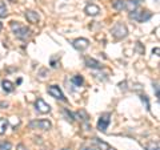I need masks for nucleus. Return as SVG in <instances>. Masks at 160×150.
Returning a JSON list of instances; mask_svg holds the SVG:
<instances>
[{
  "label": "nucleus",
  "mask_w": 160,
  "mask_h": 150,
  "mask_svg": "<svg viewBox=\"0 0 160 150\" xmlns=\"http://www.w3.org/2000/svg\"><path fill=\"white\" fill-rule=\"evenodd\" d=\"M112 35L116 39H124V37H127V35H128V29L124 24L118 23V24H115V27L112 28Z\"/></svg>",
  "instance_id": "4"
},
{
  "label": "nucleus",
  "mask_w": 160,
  "mask_h": 150,
  "mask_svg": "<svg viewBox=\"0 0 160 150\" xmlns=\"http://www.w3.org/2000/svg\"><path fill=\"white\" fill-rule=\"evenodd\" d=\"M84 150H98V149H92V148H87V149H84Z\"/></svg>",
  "instance_id": "25"
},
{
  "label": "nucleus",
  "mask_w": 160,
  "mask_h": 150,
  "mask_svg": "<svg viewBox=\"0 0 160 150\" xmlns=\"http://www.w3.org/2000/svg\"><path fill=\"white\" fill-rule=\"evenodd\" d=\"M71 81L73 85H76V87H82L83 82H84V80L82 76H79V74H75V76L71 78Z\"/></svg>",
  "instance_id": "16"
},
{
  "label": "nucleus",
  "mask_w": 160,
  "mask_h": 150,
  "mask_svg": "<svg viewBox=\"0 0 160 150\" xmlns=\"http://www.w3.org/2000/svg\"><path fill=\"white\" fill-rule=\"evenodd\" d=\"M11 29L15 33V36L20 40H27L29 36H31L29 28H27L26 26H23V24H20L18 21H11Z\"/></svg>",
  "instance_id": "1"
},
{
  "label": "nucleus",
  "mask_w": 160,
  "mask_h": 150,
  "mask_svg": "<svg viewBox=\"0 0 160 150\" xmlns=\"http://www.w3.org/2000/svg\"><path fill=\"white\" fill-rule=\"evenodd\" d=\"M7 129H8V120H6V118H0V136L6 133V132H7Z\"/></svg>",
  "instance_id": "15"
},
{
  "label": "nucleus",
  "mask_w": 160,
  "mask_h": 150,
  "mask_svg": "<svg viewBox=\"0 0 160 150\" xmlns=\"http://www.w3.org/2000/svg\"><path fill=\"white\" fill-rule=\"evenodd\" d=\"M26 19L28 20V23L36 24V23H39L40 16H39V13L35 11H26Z\"/></svg>",
  "instance_id": "9"
},
{
  "label": "nucleus",
  "mask_w": 160,
  "mask_h": 150,
  "mask_svg": "<svg viewBox=\"0 0 160 150\" xmlns=\"http://www.w3.org/2000/svg\"><path fill=\"white\" fill-rule=\"evenodd\" d=\"M129 17L136 20L139 23H143V21H147L148 19H151L152 13L149 11H139V9H135V11L129 12Z\"/></svg>",
  "instance_id": "2"
},
{
  "label": "nucleus",
  "mask_w": 160,
  "mask_h": 150,
  "mask_svg": "<svg viewBox=\"0 0 160 150\" xmlns=\"http://www.w3.org/2000/svg\"><path fill=\"white\" fill-rule=\"evenodd\" d=\"M84 11H86V13L89 15V16H96V15H99V12H100V8L98 6H95V4H88Z\"/></svg>",
  "instance_id": "11"
},
{
  "label": "nucleus",
  "mask_w": 160,
  "mask_h": 150,
  "mask_svg": "<svg viewBox=\"0 0 160 150\" xmlns=\"http://www.w3.org/2000/svg\"><path fill=\"white\" fill-rule=\"evenodd\" d=\"M29 128L40 129V130H49L52 128V124L48 120H35V121L29 122Z\"/></svg>",
  "instance_id": "3"
},
{
  "label": "nucleus",
  "mask_w": 160,
  "mask_h": 150,
  "mask_svg": "<svg viewBox=\"0 0 160 150\" xmlns=\"http://www.w3.org/2000/svg\"><path fill=\"white\" fill-rule=\"evenodd\" d=\"M155 91H156V97H159V88H158V84L155 85Z\"/></svg>",
  "instance_id": "24"
},
{
  "label": "nucleus",
  "mask_w": 160,
  "mask_h": 150,
  "mask_svg": "<svg viewBox=\"0 0 160 150\" xmlns=\"http://www.w3.org/2000/svg\"><path fill=\"white\" fill-rule=\"evenodd\" d=\"M2 87H3V91L6 93H11V92H13V89H15L13 84L9 81V80H3V81H2Z\"/></svg>",
  "instance_id": "12"
},
{
  "label": "nucleus",
  "mask_w": 160,
  "mask_h": 150,
  "mask_svg": "<svg viewBox=\"0 0 160 150\" xmlns=\"http://www.w3.org/2000/svg\"><path fill=\"white\" fill-rule=\"evenodd\" d=\"M109 122H111V114L109 113H104V114H102L100 116V118H99V121H98V129L100 132H106L107 129H108V125H109Z\"/></svg>",
  "instance_id": "5"
},
{
  "label": "nucleus",
  "mask_w": 160,
  "mask_h": 150,
  "mask_svg": "<svg viewBox=\"0 0 160 150\" xmlns=\"http://www.w3.org/2000/svg\"><path fill=\"white\" fill-rule=\"evenodd\" d=\"M2 28H3V26H2V23H0V31H2Z\"/></svg>",
  "instance_id": "26"
},
{
  "label": "nucleus",
  "mask_w": 160,
  "mask_h": 150,
  "mask_svg": "<svg viewBox=\"0 0 160 150\" xmlns=\"http://www.w3.org/2000/svg\"><path fill=\"white\" fill-rule=\"evenodd\" d=\"M146 149H147V150H159V143L152 141V142H149V143L147 145Z\"/></svg>",
  "instance_id": "19"
},
{
  "label": "nucleus",
  "mask_w": 160,
  "mask_h": 150,
  "mask_svg": "<svg viewBox=\"0 0 160 150\" xmlns=\"http://www.w3.org/2000/svg\"><path fill=\"white\" fill-rule=\"evenodd\" d=\"M99 145H100V146H103L104 149H106V150H115L113 148H111V146H108V145L107 143H104V142H100V141H96Z\"/></svg>",
  "instance_id": "21"
},
{
  "label": "nucleus",
  "mask_w": 160,
  "mask_h": 150,
  "mask_svg": "<svg viewBox=\"0 0 160 150\" xmlns=\"http://www.w3.org/2000/svg\"><path fill=\"white\" fill-rule=\"evenodd\" d=\"M136 8H138V2H135V0H126V9L127 11L132 12Z\"/></svg>",
  "instance_id": "13"
},
{
  "label": "nucleus",
  "mask_w": 160,
  "mask_h": 150,
  "mask_svg": "<svg viewBox=\"0 0 160 150\" xmlns=\"http://www.w3.org/2000/svg\"><path fill=\"white\" fill-rule=\"evenodd\" d=\"M12 145L8 141H0V150H11Z\"/></svg>",
  "instance_id": "17"
},
{
  "label": "nucleus",
  "mask_w": 160,
  "mask_h": 150,
  "mask_svg": "<svg viewBox=\"0 0 160 150\" xmlns=\"http://www.w3.org/2000/svg\"><path fill=\"white\" fill-rule=\"evenodd\" d=\"M142 101H143V102H146V108H147V109H149V102H148L147 96H142Z\"/></svg>",
  "instance_id": "22"
},
{
  "label": "nucleus",
  "mask_w": 160,
  "mask_h": 150,
  "mask_svg": "<svg viewBox=\"0 0 160 150\" xmlns=\"http://www.w3.org/2000/svg\"><path fill=\"white\" fill-rule=\"evenodd\" d=\"M72 45H73V48H75V49H78V51H84V49H87V48H88V45H89V41H88L87 39L80 37V39L73 40Z\"/></svg>",
  "instance_id": "8"
},
{
  "label": "nucleus",
  "mask_w": 160,
  "mask_h": 150,
  "mask_svg": "<svg viewBox=\"0 0 160 150\" xmlns=\"http://www.w3.org/2000/svg\"><path fill=\"white\" fill-rule=\"evenodd\" d=\"M113 8L118 11H123L126 9V0H115L113 2Z\"/></svg>",
  "instance_id": "14"
},
{
  "label": "nucleus",
  "mask_w": 160,
  "mask_h": 150,
  "mask_svg": "<svg viewBox=\"0 0 160 150\" xmlns=\"http://www.w3.org/2000/svg\"><path fill=\"white\" fill-rule=\"evenodd\" d=\"M86 65L88 68H92V69H102L103 68L102 63L98 61V60H95V59H91V57H87L86 59Z\"/></svg>",
  "instance_id": "10"
},
{
  "label": "nucleus",
  "mask_w": 160,
  "mask_h": 150,
  "mask_svg": "<svg viewBox=\"0 0 160 150\" xmlns=\"http://www.w3.org/2000/svg\"><path fill=\"white\" fill-rule=\"evenodd\" d=\"M7 7H6V4H4L3 2H0V17H7Z\"/></svg>",
  "instance_id": "18"
},
{
  "label": "nucleus",
  "mask_w": 160,
  "mask_h": 150,
  "mask_svg": "<svg viewBox=\"0 0 160 150\" xmlns=\"http://www.w3.org/2000/svg\"><path fill=\"white\" fill-rule=\"evenodd\" d=\"M35 106H36V110H38V112L43 113V114L51 112V106H49V105H48L46 101H44L43 98H38L36 102H35Z\"/></svg>",
  "instance_id": "7"
},
{
  "label": "nucleus",
  "mask_w": 160,
  "mask_h": 150,
  "mask_svg": "<svg viewBox=\"0 0 160 150\" xmlns=\"http://www.w3.org/2000/svg\"><path fill=\"white\" fill-rule=\"evenodd\" d=\"M63 112H64V114H67V120H68V121H71V122H72V121H73V116H72V114L69 113L67 109H64Z\"/></svg>",
  "instance_id": "20"
},
{
  "label": "nucleus",
  "mask_w": 160,
  "mask_h": 150,
  "mask_svg": "<svg viewBox=\"0 0 160 150\" xmlns=\"http://www.w3.org/2000/svg\"><path fill=\"white\" fill-rule=\"evenodd\" d=\"M48 93L51 94V96L53 98H56V100H60V101H67V98L64 97V94L62 92V89H60L58 85H51V87H48Z\"/></svg>",
  "instance_id": "6"
},
{
  "label": "nucleus",
  "mask_w": 160,
  "mask_h": 150,
  "mask_svg": "<svg viewBox=\"0 0 160 150\" xmlns=\"http://www.w3.org/2000/svg\"><path fill=\"white\" fill-rule=\"evenodd\" d=\"M63 150H71V149H63Z\"/></svg>",
  "instance_id": "27"
},
{
  "label": "nucleus",
  "mask_w": 160,
  "mask_h": 150,
  "mask_svg": "<svg viewBox=\"0 0 160 150\" xmlns=\"http://www.w3.org/2000/svg\"><path fill=\"white\" fill-rule=\"evenodd\" d=\"M16 150H28V149L24 146L23 143H20V145H18V146H16Z\"/></svg>",
  "instance_id": "23"
}]
</instances>
